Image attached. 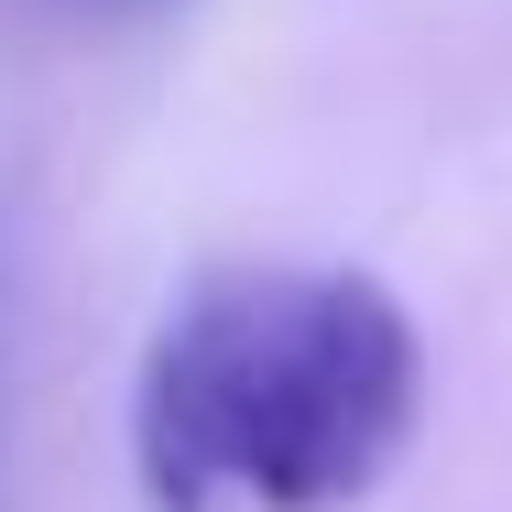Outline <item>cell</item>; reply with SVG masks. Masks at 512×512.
<instances>
[{
  "mask_svg": "<svg viewBox=\"0 0 512 512\" xmlns=\"http://www.w3.org/2000/svg\"><path fill=\"white\" fill-rule=\"evenodd\" d=\"M425 338L371 273L251 262L175 295L131 382V458L164 512H338L404 458Z\"/></svg>",
  "mask_w": 512,
  "mask_h": 512,
  "instance_id": "obj_1",
  "label": "cell"
},
{
  "mask_svg": "<svg viewBox=\"0 0 512 512\" xmlns=\"http://www.w3.org/2000/svg\"><path fill=\"white\" fill-rule=\"evenodd\" d=\"M44 11H77V22H142V11H164V0H44Z\"/></svg>",
  "mask_w": 512,
  "mask_h": 512,
  "instance_id": "obj_2",
  "label": "cell"
}]
</instances>
